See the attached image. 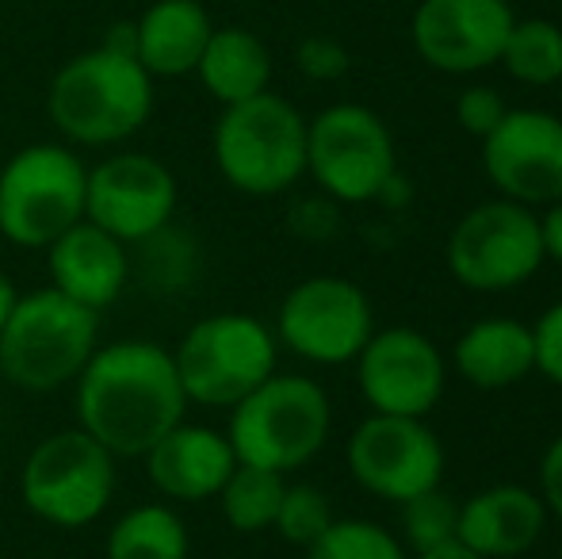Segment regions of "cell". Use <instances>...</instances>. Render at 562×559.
<instances>
[{
	"label": "cell",
	"instance_id": "cell-1",
	"mask_svg": "<svg viewBox=\"0 0 562 559\" xmlns=\"http://www.w3.org/2000/svg\"><path fill=\"white\" fill-rule=\"evenodd\" d=\"M74 403L77 425L115 460H142L188 414L172 349L146 337L97 345L74 380Z\"/></svg>",
	"mask_w": 562,
	"mask_h": 559
},
{
	"label": "cell",
	"instance_id": "cell-2",
	"mask_svg": "<svg viewBox=\"0 0 562 559\" xmlns=\"http://www.w3.org/2000/svg\"><path fill=\"white\" fill-rule=\"evenodd\" d=\"M54 131L77 146H119L154 115V77L134 54L92 46L69 58L46 89Z\"/></svg>",
	"mask_w": 562,
	"mask_h": 559
},
{
	"label": "cell",
	"instance_id": "cell-3",
	"mask_svg": "<svg viewBox=\"0 0 562 559\" xmlns=\"http://www.w3.org/2000/svg\"><path fill=\"white\" fill-rule=\"evenodd\" d=\"M100 345V314L66 299L58 288H38L15 299L0 329V376L31 395H50L81 376Z\"/></svg>",
	"mask_w": 562,
	"mask_h": 559
},
{
	"label": "cell",
	"instance_id": "cell-4",
	"mask_svg": "<svg viewBox=\"0 0 562 559\" xmlns=\"http://www.w3.org/2000/svg\"><path fill=\"white\" fill-rule=\"evenodd\" d=\"M334 429V406L322 383L272 372L237 406H229L226 437L237 463L288 471L311 463Z\"/></svg>",
	"mask_w": 562,
	"mask_h": 559
},
{
	"label": "cell",
	"instance_id": "cell-5",
	"mask_svg": "<svg viewBox=\"0 0 562 559\" xmlns=\"http://www.w3.org/2000/svg\"><path fill=\"white\" fill-rule=\"evenodd\" d=\"M215 165L241 195H280L306 177V120L280 92L226 104L215 123Z\"/></svg>",
	"mask_w": 562,
	"mask_h": 559
},
{
	"label": "cell",
	"instance_id": "cell-6",
	"mask_svg": "<svg viewBox=\"0 0 562 559\" xmlns=\"http://www.w3.org/2000/svg\"><path fill=\"white\" fill-rule=\"evenodd\" d=\"M280 342L260 318L223 311L200 318L172 349L188 403L229 411L276 372Z\"/></svg>",
	"mask_w": 562,
	"mask_h": 559
},
{
	"label": "cell",
	"instance_id": "cell-7",
	"mask_svg": "<svg viewBox=\"0 0 562 559\" xmlns=\"http://www.w3.org/2000/svg\"><path fill=\"white\" fill-rule=\"evenodd\" d=\"M89 169L61 142H35L0 169V234L20 249H46L85 219Z\"/></svg>",
	"mask_w": 562,
	"mask_h": 559
},
{
	"label": "cell",
	"instance_id": "cell-8",
	"mask_svg": "<svg viewBox=\"0 0 562 559\" xmlns=\"http://www.w3.org/2000/svg\"><path fill=\"white\" fill-rule=\"evenodd\" d=\"M115 456L77 425L43 437L20 471V499L54 529H85L115 499Z\"/></svg>",
	"mask_w": 562,
	"mask_h": 559
},
{
	"label": "cell",
	"instance_id": "cell-9",
	"mask_svg": "<svg viewBox=\"0 0 562 559\" xmlns=\"http://www.w3.org/2000/svg\"><path fill=\"white\" fill-rule=\"evenodd\" d=\"M543 261L540 215L525 203H479L448 234V272L471 291H513L532 280Z\"/></svg>",
	"mask_w": 562,
	"mask_h": 559
},
{
	"label": "cell",
	"instance_id": "cell-10",
	"mask_svg": "<svg viewBox=\"0 0 562 559\" xmlns=\"http://www.w3.org/2000/svg\"><path fill=\"white\" fill-rule=\"evenodd\" d=\"M306 172L337 203H368L398 172L394 135L371 108L334 104L306 123Z\"/></svg>",
	"mask_w": 562,
	"mask_h": 559
},
{
	"label": "cell",
	"instance_id": "cell-11",
	"mask_svg": "<svg viewBox=\"0 0 562 559\" xmlns=\"http://www.w3.org/2000/svg\"><path fill=\"white\" fill-rule=\"evenodd\" d=\"M276 342L311 365H352L375 334V311L360 283L345 277H311L283 295Z\"/></svg>",
	"mask_w": 562,
	"mask_h": 559
},
{
	"label": "cell",
	"instance_id": "cell-12",
	"mask_svg": "<svg viewBox=\"0 0 562 559\" xmlns=\"http://www.w3.org/2000/svg\"><path fill=\"white\" fill-rule=\"evenodd\" d=\"M345 460L363 491L402 506L414 494L440 487L448 456L425 418L371 414L352 429L345 445Z\"/></svg>",
	"mask_w": 562,
	"mask_h": 559
},
{
	"label": "cell",
	"instance_id": "cell-13",
	"mask_svg": "<svg viewBox=\"0 0 562 559\" xmlns=\"http://www.w3.org/2000/svg\"><path fill=\"white\" fill-rule=\"evenodd\" d=\"M177 215V177L165 161L138 149L112 154L89 169L85 219L108 231L123 246L149 238Z\"/></svg>",
	"mask_w": 562,
	"mask_h": 559
},
{
	"label": "cell",
	"instance_id": "cell-14",
	"mask_svg": "<svg viewBox=\"0 0 562 559\" xmlns=\"http://www.w3.org/2000/svg\"><path fill=\"white\" fill-rule=\"evenodd\" d=\"M356 365L360 395L371 414L425 418L445 395V353L432 337L409 326H391L368 337Z\"/></svg>",
	"mask_w": 562,
	"mask_h": 559
},
{
	"label": "cell",
	"instance_id": "cell-15",
	"mask_svg": "<svg viewBox=\"0 0 562 559\" xmlns=\"http://www.w3.org/2000/svg\"><path fill=\"white\" fill-rule=\"evenodd\" d=\"M482 169L502 200L532 211L562 200V120L540 108H509L482 138Z\"/></svg>",
	"mask_w": 562,
	"mask_h": 559
},
{
	"label": "cell",
	"instance_id": "cell-16",
	"mask_svg": "<svg viewBox=\"0 0 562 559\" xmlns=\"http://www.w3.org/2000/svg\"><path fill=\"white\" fill-rule=\"evenodd\" d=\"M513 23L509 0H422L409 38L425 66L463 77L497 66Z\"/></svg>",
	"mask_w": 562,
	"mask_h": 559
},
{
	"label": "cell",
	"instance_id": "cell-17",
	"mask_svg": "<svg viewBox=\"0 0 562 559\" xmlns=\"http://www.w3.org/2000/svg\"><path fill=\"white\" fill-rule=\"evenodd\" d=\"M146 476L169 502H207L223 491L229 471L237 468V456L229 437L211 425L180 422L149 448Z\"/></svg>",
	"mask_w": 562,
	"mask_h": 559
},
{
	"label": "cell",
	"instance_id": "cell-18",
	"mask_svg": "<svg viewBox=\"0 0 562 559\" xmlns=\"http://www.w3.org/2000/svg\"><path fill=\"white\" fill-rule=\"evenodd\" d=\"M548 506L540 491L520 483H497L459 502L456 540L486 559H513L532 552L548 533Z\"/></svg>",
	"mask_w": 562,
	"mask_h": 559
},
{
	"label": "cell",
	"instance_id": "cell-19",
	"mask_svg": "<svg viewBox=\"0 0 562 559\" xmlns=\"http://www.w3.org/2000/svg\"><path fill=\"white\" fill-rule=\"evenodd\" d=\"M131 246H123L97 223L81 219L69 226L58 242L46 246V269H50V288H58L66 299L89 306V311H108L123 295L131 280Z\"/></svg>",
	"mask_w": 562,
	"mask_h": 559
},
{
	"label": "cell",
	"instance_id": "cell-20",
	"mask_svg": "<svg viewBox=\"0 0 562 559\" xmlns=\"http://www.w3.org/2000/svg\"><path fill=\"white\" fill-rule=\"evenodd\" d=\"M211 31L215 23L200 0H154L134 20V58L154 81L188 77L200 66Z\"/></svg>",
	"mask_w": 562,
	"mask_h": 559
},
{
	"label": "cell",
	"instance_id": "cell-21",
	"mask_svg": "<svg viewBox=\"0 0 562 559\" xmlns=\"http://www.w3.org/2000/svg\"><path fill=\"white\" fill-rule=\"evenodd\" d=\"M451 365L471 388L505 391L536 372L532 326L517 318H479L456 337Z\"/></svg>",
	"mask_w": 562,
	"mask_h": 559
},
{
	"label": "cell",
	"instance_id": "cell-22",
	"mask_svg": "<svg viewBox=\"0 0 562 559\" xmlns=\"http://www.w3.org/2000/svg\"><path fill=\"white\" fill-rule=\"evenodd\" d=\"M195 77L223 108L241 104V100L268 92V85H272V51L265 46V38L245 27H215L207 46H203Z\"/></svg>",
	"mask_w": 562,
	"mask_h": 559
},
{
	"label": "cell",
	"instance_id": "cell-23",
	"mask_svg": "<svg viewBox=\"0 0 562 559\" xmlns=\"http://www.w3.org/2000/svg\"><path fill=\"white\" fill-rule=\"evenodd\" d=\"M188 525L165 502H142L126 510L108 533V559H188Z\"/></svg>",
	"mask_w": 562,
	"mask_h": 559
},
{
	"label": "cell",
	"instance_id": "cell-24",
	"mask_svg": "<svg viewBox=\"0 0 562 559\" xmlns=\"http://www.w3.org/2000/svg\"><path fill=\"white\" fill-rule=\"evenodd\" d=\"M283 491H288V479H283L280 471L237 463L215 499H218V506H223L229 529L249 537V533H265L276 525Z\"/></svg>",
	"mask_w": 562,
	"mask_h": 559
},
{
	"label": "cell",
	"instance_id": "cell-25",
	"mask_svg": "<svg viewBox=\"0 0 562 559\" xmlns=\"http://www.w3.org/2000/svg\"><path fill=\"white\" fill-rule=\"evenodd\" d=\"M497 62L513 81L551 89L562 81V27L555 20H517Z\"/></svg>",
	"mask_w": 562,
	"mask_h": 559
},
{
	"label": "cell",
	"instance_id": "cell-26",
	"mask_svg": "<svg viewBox=\"0 0 562 559\" xmlns=\"http://www.w3.org/2000/svg\"><path fill=\"white\" fill-rule=\"evenodd\" d=\"M134 249H138V277L149 291L188 288L200 269V249H195L192 234H180L172 223L149 238L134 242Z\"/></svg>",
	"mask_w": 562,
	"mask_h": 559
},
{
	"label": "cell",
	"instance_id": "cell-27",
	"mask_svg": "<svg viewBox=\"0 0 562 559\" xmlns=\"http://www.w3.org/2000/svg\"><path fill=\"white\" fill-rule=\"evenodd\" d=\"M306 559H409V552L379 522L334 517V525L306 548Z\"/></svg>",
	"mask_w": 562,
	"mask_h": 559
},
{
	"label": "cell",
	"instance_id": "cell-28",
	"mask_svg": "<svg viewBox=\"0 0 562 559\" xmlns=\"http://www.w3.org/2000/svg\"><path fill=\"white\" fill-rule=\"evenodd\" d=\"M459 533V499H451L440 487L414 494L409 502H402V537L414 552H429L448 540H456Z\"/></svg>",
	"mask_w": 562,
	"mask_h": 559
},
{
	"label": "cell",
	"instance_id": "cell-29",
	"mask_svg": "<svg viewBox=\"0 0 562 559\" xmlns=\"http://www.w3.org/2000/svg\"><path fill=\"white\" fill-rule=\"evenodd\" d=\"M329 525H334V506H329V494L318 491V487H311V483H288L272 529L280 533L288 545L311 548L314 540L329 529Z\"/></svg>",
	"mask_w": 562,
	"mask_h": 559
},
{
	"label": "cell",
	"instance_id": "cell-30",
	"mask_svg": "<svg viewBox=\"0 0 562 559\" xmlns=\"http://www.w3.org/2000/svg\"><path fill=\"white\" fill-rule=\"evenodd\" d=\"M505 112H509V104H505L502 92L490 89V85H471V89H463L456 100L459 127H463L467 135H474L479 142L505 120Z\"/></svg>",
	"mask_w": 562,
	"mask_h": 559
},
{
	"label": "cell",
	"instance_id": "cell-31",
	"mask_svg": "<svg viewBox=\"0 0 562 559\" xmlns=\"http://www.w3.org/2000/svg\"><path fill=\"white\" fill-rule=\"evenodd\" d=\"M295 66H299V74L311 77V81H340V77L348 74V66H352V58H348V51L337 38L311 35L299 43Z\"/></svg>",
	"mask_w": 562,
	"mask_h": 559
},
{
	"label": "cell",
	"instance_id": "cell-32",
	"mask_svg": "<svg viewBox=\"0 0 562 559\" xmlns=\"http://www.w3.org/2000/svg\"><path fill=\"white\" fill-rule=\"evenodd\" d=\"M532 349L536 372L555 383V388H562V299L532 322Z\"/></svg>",
	"mask_w": 562,
	"mask_h": 559
},
{
	"label": "cell",
	"instance_id": "cell-33",
	"mask_svg": "<svg viewBox=\"0 0 562 559\" xmlns=\"http://www.w3.org/2000/svg\"><path fill=\"white\" fill-rule=\"evenodd\" d=\"M540 499L551 517L562 522V433L548 445L540 460Z\"/></svg>",
	"mask_w": 562,
	"mask_h": 559
},
{
	"label": "cell",
	"instance_id": "cell-34",
	"mask_svg": "<svg viewBox=\"0 0 562 559\" xmlns=\"http://www.w3.org/2000/svg\"><path fill=\"white\" fill-rule=\"evenodd\" d=\"M540 238H543V257L562 265V200L548 203L540 215Z\"/></svg>",
	"mask_w": 562,
	"mask_h": 559
},
{
	"label": "cell",
	"instance_id": "cell-35",
	"mask_svg": "<svg viewBox=\"0 0 562 559\" xmlns=\"http://www.w3.org/2000/svg\"><path fill=\"white\" fill-rule=\"evenodd\" d=\"M417 559H486V556L471 552V548H467V545H459V540H448V545L429 548V552H417Z\"/></svg>",
	"mask_w": 562,
	"mask_h": 559
},
{
	"label": "cell",
	"instance_id": "cell-36",
	"mask_svg": "<svg viewBox=\"0 0 562 559\" xmlns=\"http://www.w3.org/2000/svg\"><path fill=\"white\" fill-rule=\"evenodd\" d=\"M15 299H20V291H15V280L8 277L4 269H0V329H4L8 314L15 311Z\"/></svg>",
	"mask_w": 562,
	"mask_h": 559
},
{
	"label": "cell",
	"instance_id": "cell-37",
	"mask_svg": "<svg viewBox=\"0 0 562 559\" xmlns=\"http://www.w3.org/2000/svg\"><path fill=\"white\" fill-rule=\"evenodd\" d=\"M0 4H4V0H0Z\"/></svg>",
	"mask_w": 562,
	"mask_h": 559
}]
</instances>
